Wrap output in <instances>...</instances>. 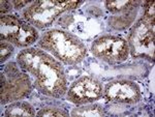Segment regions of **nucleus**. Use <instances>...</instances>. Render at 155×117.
Instances as JSON below:
<instances>
[{
  "label": "nucleus",
  "instance_id": "obj_1",
  "mask_svg": "<svg viewBox=\"0 0 155 117\" xmlns=\"http://www.w3.org/2000/svg\"><path fill=\"white\" fill-rule=\"evenodd\" d=\"M19 66L34 77V86L51 98H63L67 92V80L61 62L41 48H27L17 56Z\"/></svg>",
  "mask_w": 155,
  "mask_h": 117
},
{
  "label": "nucleus",
  "instance_id": "obj_2",
  "mask_svg": "<svg viewBox=\"0 0 155 117\" xmlns=\"http://www.w3.org/2000/svg\"><path fill=\"white\" fill-rule=\"evenodd\" d=\"M37 46L68 65L80 63L87 55L86 47L78 37L60 29L45 32Z\"/></svg>",
  "mask_w": 155,
  "mask_h": 117
},
{
  "label": "nucleus",
  "instance_id": "obj_3",
  "mask_svg": "<svg viewBox=\"0 0 155 117\" xmlns=\"http://www.w3.org/2000/svg\"><path fill=\"white\" fill-rule=\"evenodd\" d=\"M31 82L16 62H8L1 71V104L21 101L31 92Z\"/></svg>",
  "mask_w": 155,
  "mask_h": 117
},
{
  "label": "nucleus",
  "instance_id": "obj_4",
  "mask_svg": "<svg viewBox=\"0 0 155 117\" xmlns=\"http://www.w3.org/2000/svg\"><path fill=\"white\" fill-rule=\"evenodd\" d=\"M82 2L78 1H36L23 12V17L29 24L38 28L50 26L62 12L79 6Z\"/></svg>",
  "mask_w": 155,
  "mask_h": 117
},
{
  "label": "nucleus",
  "instance_id": "obj_5",
  "mask_svg": "<svg viewBox=\"0 0 155 117\" xmlns=\"http://www.w3.org/2000/svg\"><path fill=\"white\" fill-rule=\"evenodd\" d=\"M129 52L134 57L154 59V19L142 18L132 27L128 36Z\"/></svg>",
  "mask_w": 155,
  "mask_h": 117
},
{
  "label": "nucleus",
  "instance_id": "obj_6",
  "mask_svg": "<svg viewBox=\"0 0 155 117\" xmlns=\"http://www.w3.org/2000/svg\"><path fill=\"white\" fill-rule=\"evenodd\" d=\"M92 54L109 64H118L125 61L129 55L128 44L122 37L104 35L92 43Z\"/></svg>",
  "mask_w": 155,
  "mask_h": 117
},
{
  "label": "nucleus",
  "instance_id": "obj_7",
  "mask_svg": "<svg viewBox=\"0 0 155 117\" xmlns=\"http://www.w3.org/2000/svg\"><path fill=\"white\" fill-rule=\"evenodd\" d=\"M104 95L101 83L93 77L85 76L78 79L67 89L66 98L78 106L94 103Z\"/></svg>",
  "mask_w": 155,
  "mask_h": 117
},
{
  "label": "nucleus",
  "instance_id": "obj_8",
  "mask_svg": "<svg viewBox=\"0 0 155 117\" xmlns=\"http://www.w3.org/2000/svg\"><path fill=\"white\" fill-rule=\"evenodd\" d=\"M107 101L119 104H136L142 99V92L137 83L129 80H115L107 84L104 90Z\"/></svg>",
  "mask_w": 155,
  "mask_h": 117
},
{
  "label": "nucleus",
  "instance_id": "obj_9",
  "mask_svg": "<svg viewBox=\"0 0 155 117\" xmlns=\"http://www.w3.org/2000/svg\"><path fill=\"white\" fill-rule=\"evenodd\" d=\"M37 39H38V32L36 28H34L31 24L23 21L18 31L7 43L20 47V48H27L30 45L35 43Z\"/></svg>",
  "mask_w": 155,
  "mask_h": 117
},
{
  "label": "nucleus",
  "instance_id": "obj_10",
  "mask_svg": "<svg viewBox=\"0 0 155 117\" xmlns=\"http://www.w3.org/2000/svg\"><path fill=\"white\" fill-rule=\"evenodd\" d=\"M5 116H34L36 112L34 108L27 102H14L5 109Z\"/></svg>",
  "mask_w": 155,
  "mask_h": 117
},
{
  "label": "nucleus",
  "instance_id": "obj_11",
  "mask_svg": "<svg viewBox=\"0 0 155 117\" xmlns=\"http://www.w3.org/2000/svg\"><path fill=\"white\" fill-rule=\"evenodd\" d=\"M71 116H86V117H94V116H104L106 115L104 108L99 104H86L81 105L78 108L74 109L71 112Z\"/></svg>",
  "mask_w": 155,
  "mask_h": 117
},
{
  "label": "nucleus",
  "instance_id": "obj_12",
  "mask_svg": "<svg viewBox=\"0 0 155 117\" xmlns=\"http://www.w3.org/2000/svg\"><path fill=\"white\" fill-rule=\"evenodd\" d=\"M140 5L139 1H107L106 6L111 12L114 14H124L129 11L137 9V7Z\"/></svg>",
  "mask_w": 155,
  "mask_h": 117
},
{
  "label": "nucleus",
  "instance_id": "obj_13",
  "mask_svg": "<svg viewBox=\"0 0 155 117\" xmlns=\"http://www.w3.org/2000/svg\"><path fill=\"white\" fill-rule=\"evenodd\" d=\"M136 16H137V9H134V11L124 12L120 17H112L110 19V25H111L112 28L117 29V30L124 29L126 27H128L134 22Z\"/></svg>",
  "mask_w": 155,
  "mask_h": 117
},
{
  "label": "nucleus",
  "instance_id": "obj_14",
  "mask_svg": "<svg viewBox=\"0 0 155 117\" xmlns=\"http://www.w3.org/2000/svg\"><path fill=\"white\" fill-rule=\"evenodd\" d=\"M39 116H68L69 113L63 109L55 108V107H47L42 108L36 113Z\"/></svg>",
  "mask_w": 155,
  "mask_h": 117
},
{
  "label": "nucleus",
  "instance_id": "obj_15",
  "mask_svg": "<svg viewBox=\"0 0 155 117\" xmlns=\"http://www.w3.org/2000/svg\"><path fill=\"white\" fill-rule=\"evenodd\" d=\"M0 49H1V55H0V59L1 62H4L6 59L9 58V56L14 52V47L12 44L7 43V42L1 41V45H0Z\"/></svg>",
  "mask_w": 155,
  "mask_h": 117
},
{
  "label": "nucleus",
  "instance_id": "obj_16",
  "mask_svg": "<svg viewBox=\"0 0 155 117\" xmlns=\"http://www.w3.org/2000/svg\"><path fill=\"white\" fill-rule=\"evenodd\" d=\"M30 1H27V0H23V1H12V4L14 5L15 8H17V9H19V8H22V7H24L26 4H28Z\"/></svg>",
  "mask_w": 155,
  "mask_h": 117
},
{
  "label": "nucleus",
  "instance_id": "obj_17",
  "mask_svg": "<svg viewBox=\"0 0 155 117\" xmlns=\"http://www.w3.org/2000/svg\"><path fill=\"white\" fill-rule=\"evenodd\" d=\"M12 6V3H9L8 1H1V12H6L9 11Z\"/></svg>",
  "mask_w": 155,
  "mask_h": 117
}]
</instances>
